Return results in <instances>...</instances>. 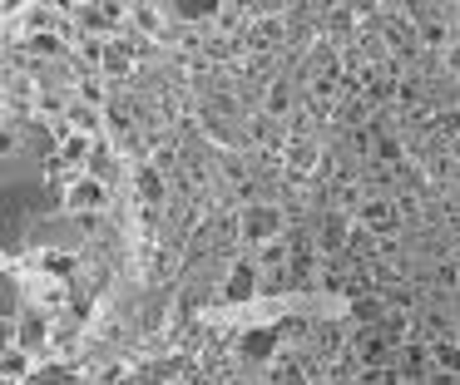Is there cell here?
<instances>
[{
	"instance_id": "cell-22",
	"label": "cell",
	"mask_w": 460,
	"mask_h": 385,
	"mask_svg": "<svg viewBox=\"0 0 460 385\" xmlns=\"http://www.w3.org/2000/svg\"><path fill=\"white\" fill-rule=\"evenodd\" d=\"M420 39L426 45H446V25H420Z\"/></svg>"
},
{
	"instance_id": "cell-8",
	"label": "cell",
	"mask_w": 460,
	"mask_h": 385,
	"mask_svg": "<svg viewBox=\"0 0 460 385\" xmlns=\"http://www.w3.org/2000/svg\"><path fill=\"white\" fill-rule=\"evenodd\" d=\"M341 242H347V217L327 213V217H322V232H317V247H322V252H341Z\"/></svg>"
},
{
	"instance_id": "cell-15",
	"label": "cell",
	"mask_w": 460,
	"mask_h": 385,
	"mask_svg": "<svg viewBox=\"0 0 460 385\" xmlns=\"http://www.w3.org/2000/svg\"><path fill=\"white\" fill-rule=\"evenodd\" d=\"M25 375H31V361H25V351H5V381H25Z\"/></svg>"
},
{
	"instance_id": "cell-20",
	"label": "cell",
	"mask_w": 460,
	"mask_h": 385,
	"mask_svg": "<svg viewBox=\"0 0 460 385\" xmlns=\"http://www.w3.org/2000/svg\"><path fill=\"white\" fill-rule=\"evenodd\" d=\"M70 124H75V128H80V134H94V128H100V118H94V114H90V109H84V104H80V109H70Z\"/></svg>"
},
{
	"instance_id": "cell-21",
	"label": "cell",
	"mask_w": 460,
	"mask_h": 385,
	"mask_svg": "<svg viewBox=\"0 0 460 385\" xmlns=\"http://www.w3.org/2000/svg\"><path fill=\"white\" fill-rule=\"evenodd\" d=\"M31 385H70V371H40L31 375Z\"/></svg>"
},
{
	"instance_id": "cell-6",
	"label": "cell",
	"mask_w": 460,
	"mask_h": 385,
	"mask_svg": "<svg viewBox=\"0 0 460 385\" xmlns=\"http://www.w3.org/2000/svg\"><path fill=\"white\" fill-rule=\"evenodd\" d=\"M104 183H94V178H80V183L70 188V193H65V207H70V213H90V207H104Z\"/></svg>"
},
{
	"instance_id": "cell-17",
	"label": "cell",
	"mask_w": 460,
	"mask_h": 385,
	"mask_svg": "<svg viewBox=\"0 0 460 385\" xmlns=\"http://www.w3.org/2000/svg\"><path fill=\"white\" fill-rule=\"evenodd\" d=\"M278 385H307V365H302V361H282L278 365Z\"/></svg>"
},
{
	"instance_id": "cell-10",
	"label": "cell",
	"mask_w": 460,
	"mask_h": 385,
	"mask_svg": "<svg viewBox=\"0 0 460 385\" xmlns=\"http://www.w3.org/2000/svg\"><path fill=\"white\" fill-rule=\"evenodd\" d=\"M272 346H278V331H248L243 336V355H248V361H272Z\"/></svg>"
},
{
	"instance_id": "cell-3",
	"label": "cell",
	"mask_w": 460,
	"mask_h": 385,
	"mask_svg": "<svg viewBox=\"0 0 460 385\" xmlns=\"http://www.w3.org/2000/svg\"><path fill=\"white\" fill-rule=\"evenodd\" d=\"M357 223L367 227L371 237H391L401 227V207L391 197H361L357 203Z\"/></svg>"
},
{
	"instance_id": "cell-7",
	"label": "cell",
	"mask_w": 460,
	"mask_h": 385,
	"mask_svg": "<svg viewBox=\"0 0 460 385\" xmlns=\"http://www.w3.org/2000/svg\"><path fill=\"white\" fill-rule=\"evenodd\" d=\"M430 355H436V371L460 375V341L456 336H436V341H430Z\"/></svg>"
},
{
	"instance_id": "cell-4",
	"label": "cell",
	"mask_w": 460,
	"mask_h": 385,
	"mask_svg": "<svg viewBox=\"0 0 460 385\" xmlns=\"http://www.w3.org/2000/svg\"><path fill=\"white\" fill-rule=\"evenodd\" d=\"M436 365V355H430V341H420V336H411V341H401V351H396V371H401V381H416L420 385V375Z\"/></svg>"
},
{
	"instance_id": "cell-11",
	"label": "cell",
	"mask_w": 460,
	"mask_h": 385,
	"mask_svg": "<svg viewBox=\"0 0 460 385\" xmlns=\"http://www.w3.org/2000/svg\"><path fill=\"white\" fill-rule=\"evenodd\" d=\"M134 188H139V197H144V203H164V173H159L154 163H144V168H139Z\"/></svg>"
},
{
	"instance_id": "cell-5",
	"label": "cell",
	"mask_w": 460,
	"mask_h": 385,
	"mask_svg": "<svg viewBox=\"0 0 460 385\" xmlns=\"http://www.w3.org/2000/svg\"><path fill=\"white\" fill-rule=\"evenodd\" d=\"M258 286H262L258 267H252V262H238V267L228 272V282H223V296H228V302H248Z\"/></svg>"
},
{
	"instance_id": "cell-19",
	"label": "cell",
	"mask_w": 460,
	"mask_h": 385,
	"mask_svg": "<svg viewBox=\"0 0 460 385\" xmlns=\"http://www.w3.org/2000/svg\"><path fill=\"white\" fill-rule=\"evenodd\" d=\"M104 65H110L114 74H124V69H129V49H124V45H110V49H104Z\"/></svg>"
},
{
	"instance_id": "cell-13",
	"label": "cell",
	"mask_w": 460,
	"mask_h": 385,
	"mask_svg": "<svg viewBox=\"0 0 460 385\" xmlns=\"http://www.w3.org/2000/svg\"><path fill=\"white\" fill-rule=\"evenodd\" d=\"M90 144H84V138H65V148H60V163L55 168H80V163H90Z\"/></svg>"
},
{
	"instance_id": "cell-12",
	"label": "cell",
	"mask_w": 460,
	"mask_h": 385,
	"mask_svg": "<svg viewBox=\"0 0 460 385\" xmlns=\"http://www.w3.org/2000/svg\"><path fill=\"white\" fill-rule=\"evenodd\" d=\"M288 109H292V84H288V79H278V84L268 89V99H262V114H268V118H282Z\"/></svg>"
},
{
	"instance_id": "cell-14",
	"label": "cell",
	"mask_w": 460,
	"mask_h": 385,
	"mask_svg": "<svg viewBox=\"0 0 460 385\" xmlns=\"http://www.w3.org/2000/svg\"><path fill=\"white\" fill-rule=\"evenodd\" d=\"M357 385H406V381H401L396 365H381V371H361Z\"/></svg>"
},
{
	"instance_id": "cell-16",
	"label": "cell",
	"mask_w": 460,
	"mask_h": 385,
	"mask_svg": "<svg viewBox=\"0 0 460 385\" xmlns=\"http://www.w3.org/2000/svg\"><path fill=\"white\" fill-rule=\"evenodd\" d=\"M371 153L381 158V163H401V138H391V134H381L376 144H371Z\"/></svg>"
},
{
	"instance_id": "cell-23",
	"label": "cell",
	"mask_w": 460,
	"mask_h": 385,
	"mask_svg": "<svg viewBox=\"0 0 460 385\" xmlns=\"http://www.w3.org/2000/svg\"><path fill=\"white\" fill-rule=\"evenodd\" d=\"M436 282H440V286H460V272H456V267L446 262V267H440V272H436Z\"/></svg>"
},
{
	"instance_id": "cell-1",
	"label": "cell",
	"mask_w": 460,
	"mask_h": 385,
	"mask_svg": "<svg viewBox=\"0 0 460 385\" xmlns=\"http://www.w3.org/2000/svg\"><path fill=\"white\" fill-rule=\"evenodd\" d=\"M282 227H288V213H282L278 203H248V207H243V217H238L243 242H252V247L282 242Z\"/></svg>"
},
{
	"instance_id": "cell-18",
	"label": "cell",
	"mask_w": 460,
	"mask_h": 385,
	"mask_svg": "<svg viewBox=\"0 0 460 385\" xmlns=\"http://www.w3.org/2000/svg\"><path fill=\"white\" fill-rule=\"evenodd\" d=\"M288 158H292V168L302 173V168H312V163H317V148H312L307 138H302V144H292V153H288Z\"/></svg>"
},
{
	"instance_id": "cell-2",
	"label": "cell",
	"mask_w": 460,
	"mask_h": 385,
	"mask_svg": "<svg viewBox=\"0 0 460 385\" xmlns=\"http://www.w3.org/2000/svg\"><path fill=\"white\" fill-rule=\"evenodd\" d=\"M357 365L361 371H381V365H396V341H391L381 326H367V331H357Z\"/></svg>"
},
{
	"instance_id": "cell-24",
	"label": "cell",
	"mask_w": 460,
	"mask_h": 385,
	"mask_svg": "<svg viewBox=\"0 0 460 385\" xmlns=\"http://www.w3.org/2000/svg\"><path fill=\"white\" fill-rule=\"evenodd\" d=\"M21 336H25V341H40L45 326H40V321H25V326H21Z\"/></svg>"
},
{
	"instance_id": "cell-9",
	"label": "cell",
	"mask_w": 460,
	"mask_h": 385,
	"mask_svg": "<svg viewBox=\"0 0 460 385\" xmlns=\"http://www.w3.org/2000/svg\"><path fill=\"white\" fill-rule=\"evenodd\" d=\"M351 316H357V321H376L381 326V316H386V296H381V292H361L357 302H351Z\"/></svg>"
}]
</instances>
